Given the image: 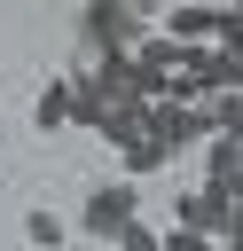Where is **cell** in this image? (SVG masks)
<instances>
[{
    "label": "cell",
    "instance_id": "obj_3",
    "mask_svg": "<svg viewBox=\"0 0 243 251\" xmlns=\"http://www.w3.org/2000/svg\"><path fill=\"white\" fill-rule=\"evenodd\" d=\"M204 188H243V141L235 133H212L204 141Z\"/></svg>",
    "mask_w": 243,
    "mask_h": 251
},
{
    "label": "cell",
    "instance_id": "obj_9",
    "mask_svg": "<svg viewBox=\"0 0 243 251\" xmlns=\"http://www.w3.org/2000/svg\"><path fill=\"white\" fill-rule=\"evenodd\" d=\"M157 243H165V251H212V243H204V235H188V227H157Z\"/></svg>",
    "mask_w": 243,
    "mask_h": 251
},
{
    "label": "cell",
    "instance_id": "obj_4",
    "mask_svg": "<svg viewBox=\"0 0 243 251\" xmlns=\"http://www.w3.org/2000/svg\"><path fill=\"white\" fill-rule=\"evenodd\" d=\"M31 126H39V133H63V126H71V78H63V71L31 94Z\"/></svg>",
    "mask_w": 243,
    "mask_h": 251
},
{
    "label": "cell",
    "instance_id": "obj_1",
    "mask_svg": "<svg viewBox=\"0 0 243 251\" xmlns=\"http://www.w3.org/2000/svg\"><path fill=\"white\" fill-rule=\"evenodd\" d=\"M78 31H86V55L102 63V55H133L149 24H141V8H133V0H86Z\"/></svg>",
    "mask_w": 243,
    "mask_h": 251
},
{
    "label": "cell",
    "instance_id": "obj_6",
    "mask_svg": "<svg viewBox=\"0 0 243 251\" xmlns=\"http://www.w3.org/2000/svg\"><path fill=\"white\" fill-rule=\"evenodd\" d=\"M24 243H31V251H63V212H55V204H31V212H24Z\"/></svg>",
    "mask_w": 243,
    "mask_h": 251
},
{
    "label": "cell",
    "instance_id": "obj_7",
    "mask_svg": "<svg viewBox=\"0 0 243 251\" xmlns=\"http://www.w3.org/2000/svg\"><path fill=\"white\" fill-rule=\"evenodd\" d=\"M118 165H125V180H141V173H165V165H172V157H165V149H157V141H149V133H133V141H125V149H118Z\"/></svg>",
    "mask_w": 243,
    "mask_h": 251
},
{
    "label": "cell",
    "instance_id": "obj_10",
    "mask_svg": "<svg viewBox=\"0 0 243 251\" xmlns=\"http://www.w3.org/2000/svg\"><path fill=\"white\" fill-rule=\"evenodd\" d=\"M212 251H235V243H212Z\"/></svg>",
    "mask_w": 243,
    "mask_h": 251
},
{
    "label": "cell",
    "instance_id": "obj_2",
    "mask_svg": "<svg viewBox=\"0 0 243 251\" xmlns=\"http://www.w3.org/2000/svg\"><path fill=\"white\" fill-rule=\"evenodd\" d=\"M125 220H141V196H133V180H102V188H86L78 235H94V243H118V227H125Z\"/></svg>",
    "mask_w": 243,
    "mask_h": 251
},
{
    "label": "cell",
    "instance_id": "obj_8",
    "mask_svg": "<svg viewBox=\"0 0 243 251\" xmlns=\"http://www.w3.org/2000/svg\"><path fill=\"white\" fill-rule=\"evenodd\" d=\"M110 251H165V243H157V227H149V220H125Z\"/></svg>",
    "mask_w": 243,
    "mask_h": 251
},
{
    "label": "cell",
    "instance_id": "obj_5",
    "mask_svg": "<svg viewBox=\"0 0 243 251\" xmlns=\"http://www.w3.org/2000/svg\"><path fill=\"white\" fill-rule=\"evenodd\" d=\"M63 78H71V126H78V133H102V118H110L102 86H94L86 71H63Z\"/></svg>",
    "mask_w": 243,
    "mask_h": 251
}]
</instances>
